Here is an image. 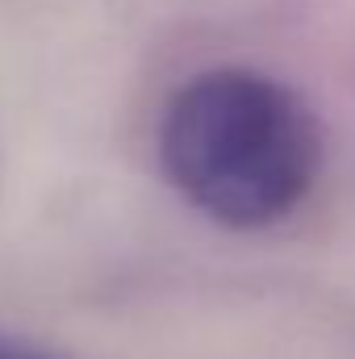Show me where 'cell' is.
<instances>
[{"label":"cell","mask_w":355,"mask_h":359,"mask_svg":"<svg viewBox=\"0 0 355 359\" xmlns=\"http://www.w3.org/2000/svg\"><path fill=\"white\" fill-rule=\"evenodd\" d=\"M159 168L217 226L264 230L293 217L322 172L309 104L251 67L184 80L159 117Z\"/></svg>","instance_id":"1"},{"label":"cell","mask_w":355,"mask_h":359,"mask_svg":"<svg viewBox=\"0 0 355 359\" xmlns=\"http://www.w3.org/2000/svg\"><path fill=\"white\" fill-rule=\"evenodd\" d=\"M0 359H63V355H55V351L42 347V343H29V339H21V334H4V330H0Z\"/></svg>","instance_id":"2"}]
</instances>
